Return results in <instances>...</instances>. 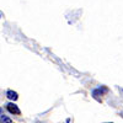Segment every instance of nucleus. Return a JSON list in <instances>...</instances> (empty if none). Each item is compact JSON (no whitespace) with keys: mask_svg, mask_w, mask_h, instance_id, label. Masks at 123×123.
Masks as SVG:
<instances>
[{"mask_svg":"<svg viewBox=\"0 0 123 123\" xmlns=\"http://www.w3.org/2000/svg\"><path fill=\"white\" fill-rule=\"evenodd\" d=\"M6 108H7V111L10 112V113H12V115H20V113H21L20 108H18L15 104H12V102L7 104V105H6Z\"/></svg>","mask_w":123,"mask_h":123,"instance_id":"nucleus-1","label":"nucleus"},{"mask_svg":"<svg viewBox=\"0 0 123 123\" xmlns=\"http://www.w3.org/2000/svg\"><path fill=\"white\" fill-rule=\"evenodd\" d=\"M6 95H7V98H9V100H12V101H16V100L18 98L17 94H16L15 91H12V90H9V91L6 92Z\"/></svg>","mask_w":123,"mask_h":123,"instance_id":"nucleus-2","label":"nucleus"},{"mask_svg":"<svg viewBox=\"0 0 123 123\" xmlns=\"http://www.w3.org/2000/svg\"><path fill=\"white\" fill-rule=\"evenodd\" d=\"M12 121L7 116H5V115H3L1 113V119H0V123H11Z\"/></svg>","mask_w":123,"mask_h":123,"instance_id":"nucleus-3","label":"nucleus"},{"mask_svg":"<svg viewBox=\"0 0 123 123\" xmlns=\"http://www.w3.org/2000/svg\"><path fill=\"white\" fill-rule=\"evenodd\" d=\"M107 123H112V122H107Z\"/></svg>","mask_w":123,"mask_h":123,"instance_id":"nucleus-4","label":"nucleus"}]
</instances>
